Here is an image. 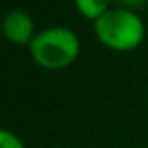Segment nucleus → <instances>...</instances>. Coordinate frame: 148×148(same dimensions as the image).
<instances>
[{"label":"nucleus","mask_w":148,"mask_h":148,"mask_svg":"<svg viewBox=\"0 0 148 148\" xmlns=\"http://www.w3.org/2000/svg\"><path fill=\"white\" fill-rule=\"evenodd\" d=\"M92 25L98 41L114 53H131L141 47L146 38V25L139 13L120 6L111 8Z\"/></svg>","instance_id":"obj_1"},{"label":"nucleus","mask_w":148,"mask_h":148,"mask_svg":"<svg viewBox=\"0 0 148 148\" xmlns=\"http://www.w3.org/2000/svg\"><path fill=\"white\" fill-rule=\"evenodd\" d=\"M28 53L40 68L58 71L79 58L81 40L68 26H49L36 32L28 45Z\"/></svg>","instance_id":"obj_2"},{"label":"nucleus","mask_w":148,"mask_h":148,"mask_svg":"<svg viewBox=\"0 0 148 148\" xmlns=\"http://www.w3.org/2000/svg\"><path fill=\"white\" fill-rule=\"evenodd\" d=\"M0 32L10 43L28 47L38 30H36V25H34L32 15L28 11L10 10L8 13H4L2 21H0Z\"/></svg>","instance_id":"obj_3"},{"label":"nucleus","mask_w":148,"mask_h":148,"mask_svg":"<svg viewBox=\"0 0 148 148\" xmlns=\"http://www.w3.org/2000/svg\"><path fill=\"white\" fill-rule=\"evenodd\" d=\"M73 4H75V10L92 23L112 8V0H73Z\"/></svg>","instance_id":"obj_4"},{"label":"nucleus","mask_w":148,"mask_h":148,"mask_svg":"<svg viewBox=\"0 0 148 148\" xmlns=\"http://www.w3.org/2000/svg\"><path fill=\"white\" fill-rule=\"evenodd\" d=\"M0 148H26L17 133L0 127Z\"/></svg>","instance_id":"obj_5"},{"label":"nucleus","mask_w":148,"mask_h":148,"mask_svg":"<svg viewBox=\"0 0 148 148\" xmlns=\"http://www.w3.org/2000/svg\"><path fill=\"white\" fill-rule=\"evenodd\" d=\"M116 2H118V4H120V8H124V10L137 11L139 8L145 6V2H148V0H116Z\"/></svg>","instance_id":"obj_6"}]
</instances>
